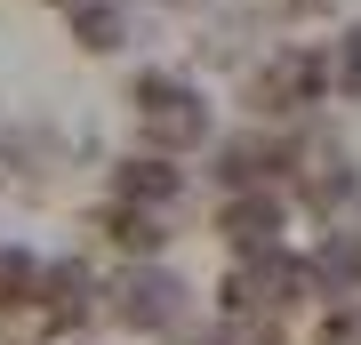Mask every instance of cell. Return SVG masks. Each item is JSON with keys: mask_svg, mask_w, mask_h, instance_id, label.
<instances>
[{"mask_svg": "<svg viewBox=\"0 0 361 345\" xmlns=\"http://www.w3.org/2000/svg\"><path fill=\"white\" fill-rule=\"evenodd\" d=\"M129 104H137V137L153 145V153H193V145H209V104H201L193 80L137 73L129 80Z\"/></svg>", "mask_w": 361, "mask_h": 345, "instance_id": "cell-1", "label": "cell"}, {"mask_svg": "<svg viewBox=\"0 0 361 345\" xmlns=\"http://www.w3.org/2000/svg\"><path fill=\"white\" fill-rule=\"evenodd\" d=\"M329 97V49H281L265 73H249V113L257 121H297Z\"/></svg>", "mask_w": 361, "mask_h": 345, "instance_id": "cell-2", "label": "cell"}, {"mask_svg": "<svg viewBox=\"0 0 361 345\" xmlns=\"http://www.w3.org/2000/svg\"><path fill=\"white\" fill-rule=\"evenodd\" d=\"M185 305H193V289H185L169 265H153V257H129V273L113 282V321L137 329V337H169L185 321Z\"/></svg>", "mask_w": 361, "mask_h": 345, "instance_id": "cell-3", "label": "cell"}, {"mask_svg": "<svg viewBox=\"0 0 361 345\" xmlns=\"http://www.w3.org/2000/svg\"><path fill=\"white\" fill-rule=\"evenodd\" d=\"M49 337H65L80 329V321L97 313V282H89V265H73V257H56V265H40V282H32V305H25Z\"/></svg>", "mask_w": 361, "mask_h": 345, "instance_id": "cell-4", "label": "cell"}, {"mask_svg": "<svg viewBox=\"0 0 361 345\" xmlns=\"http://www.w3.org/2000/svg\"><path fill=\"white\" fill-rule=\"evenodd\" d=\"M289 177H297V201L313 209V217H337V209H353V193H361V177H353V161L337 153V145H297V161H289Z\"/></svg>", "mask_w": 361, "mask_h": 345, "instance_id": "cell-5", "label": "cell"}, {"mask_svg": "<svg viewBox=\"0 0 361 345\" xmlns=\"http://www.w3.org/2000/svg\"><path fill=\"white\" fill-rule=\"evenodd\" d=\"M281 225H289V201L273 185H241V193H225V209H217V233L233 241V257H257L281 241Z\"/></svg>", "mask_w": 361, "mask_h": 345, "instance_id": "cell-6", "label": "cell"}, {"mask_svg": "<svg viewBox=\"0 0 361 345\" xmlns=\"http://www.w3.org/2000/svg\"><path fill=\"white\" fill-rule=\"evenodd\" d=\"M289 161H297V145H289V137H265V128H249V137H233L225 153H217V185H225V193H241V185H281V177H289Z\"/></svg>", "mask_w": 361, "mask_h": 345, "instance_id": "cell-7", "label": "cell"}, {"mask_svg": "<svg viewBox=\"0 0 361 345\" xmlns=\"http://www.w3.org/2000/svg\"><path fill=\"white\" fill-rule=\"evenodd\" d=\"M185 193V169H177V153H153V145H145V153H129L113 169V201H137V209H169Z\"/></svg>", "mask_w": 361, "mask_h": 345, "instance_id": "cell-8", "label": "cell"}, {"mask_svg": "<svg viewBox=\"0 0 361 345\" xmlns=\"http://www.w3.org/2000/svg\"><path fill=\"white\" fill-rule=\"evenodd\" d=\"M305 282L313 297H361V233H322L305 249Z\"/></svg>", "mask_w": 361, "mask_h": 345, "instance_id": "cell-9", "label": "cell"}, {"mask_svg": "<svg viewBox=\"0 0 361 345\" xmlns=\"http://www.w3.org/2000/svg\"><path fill=\"white\" fill-rule=\"evenodd\" d=\"M89 233H104L121 257H161V209H137V201H104L97 217H89Z\"/></svg>", "mask_w": 361, "mask_h": 345, "instance_id": "cell-10", "label": "cell"}, {"mask_svg": "<svg viewBox=\"0 0 361 345\" xmlns=\"http://www.w3.org/2000/svg\"><path fill=\"white\" fill-rule=\"evenodd\" d=\"M65 25H73V40L89 56H113L121 40H129V16H121V0H65Z\"/></svg>", "mask_w": 361, "mask_h": 345, "instance_id": "cell-11", "label": "cell"}, {"mask_svg": "<svg viewBox=\"0 0 361 345\" xmlns=\"http://www.w3.org/2000/svg\"><path fill=\"white\" fill-rule=\"evenodd\" d=\"M32 282H40V257L0 249V313H25L32 305Z\"/></svg>", "mask_w": 361, "mask_h": 345, "instance_id": "cell-12", "label": "cell"}, {"mask_svg": "<svg viewBox=\"0 0 361 345\" xmlns=\"http://www.w3.org/2000/svg\"><path fill=\"white\" fill-rule=\"evenodd\" d=\"M329 89L337 97H361V25L345 40H329Z\"/></svg>", "mask_w": 361, "mask_h": 345, "instance_id": "cell-13", "label": "cell"}, {"mask_svg": "<svg viewBox=\"0 0 361 345\" xmlns=\"http://www.w3.org/2000/svg\"><path fill=\"white\" fill-rule=\"evenodd\" d=\"M313 345H361V297H337L329 321L313 329Z\"/></svg>", "mask_w": 361, "mask_h": 345, "instance_id": "cell-14", "label": "cell"}, {"mask_svg": "<svg viewBox=\"0 0 361 345\" xmlns=\"http://www.w3.org/2000/svg\"><path fill=\"white\" fill-rule=\"evenodd\" d=\"M177 345H225V337H177Z\"/></svg>", "mask_w": 361, "mask_h": 345, "instance_id": "cell-15", "label": "cell"}, {"mask_svg": "<svg viewBox=\"0 0 361 345\" xmlns=\"http://www.w3.org/2000/svg\"><path fill=\"white\" fill-rule=\"evenodd\" d=\"M49 8H65V0H49Z\"/></svg>", "mask_w": 361, "mask_h": 345, "instance_id": "cell-16", "label": "cell"}]
</instances>
